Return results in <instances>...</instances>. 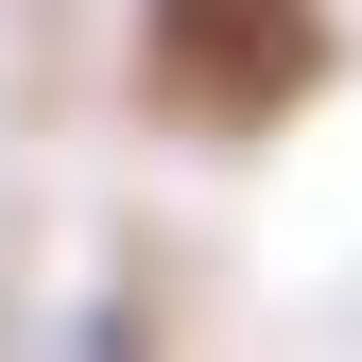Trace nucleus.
Instances as JSON below:
<instances>
[{"mask_svg": "<svg viewBox=\"0 0 362 362\" xmlns=\"http://www.w3.org/2000/svg\"><path fill=\"white\" fill-rule=\"evenodd\" d=\"M310 69H328V18L310 0H156L139 18V86L173 121H293Z\"/></svg>", "mask_w": 362, "mask_h": 362, "instance_id": "1", "label": "nucleus"}]
</instances>
